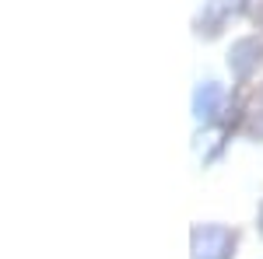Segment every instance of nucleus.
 I'll use <instances>...</instances> for the list:
<instances>
[{"mask_svg": "<svg viewBox=\"0 0 263 259\" xmlns=\"http://www.w3.org/2000/svg\"><path fill=\"white\" fill-rule=\"evenodd\" d=\"M235 231L224 224H197L193 228V259H232L235 256Z\"/></svg>", "mask_w": 263, "mask_h": 259, "instance_id": "f257e3e1", "label": "nucleus"}, {"mask_svg": "<svg viewBox=\"0 0 263 259\" xmlns=\"http://www.w3.org/2000/svg\"><path fill=\"white\" fill-rule=\"evenodd\" d=\"M260 60H263V42L253 39V35L232 42V49H228V70H232L239 81L253 77V70L260 67Z\"/></svg>", "mask_w": 263, "mask_h": 259, "instance_id": "f03ea898", "label": "nucleus"}, {"mask_svg": "<svg viewBox=\"0 0 263 259\" xmlns=\"http://www.w3.org/2000/svg\"><path fill=\"white\" fill-rule=\"evenodd\" d=\"M221 105H224V88L218 81H200L197 91H193V116L200 123H211L218 119Z\"/></svg>", "mask_w": 263, "mask_h": 259, "instance_id": "7ed1b4c3", "label": "nucleus"}, {"mask_svg": "<svg viewBox=\"0 0 263 259\" xmlns=\"http://www.w3.org/2000/svg\"><path fill=\"white\" fill-rule=\"evenodd\" d=\"M246 7V0H207L203 4V14L197 18V32L200 35H218L228 14H239Z\"/></svg>", "mask_w": 263, "mask_h": 259, "instance_id": "20e7f679", "label": "nucleus"}, {"mask_svg": "<svg viewBox=\"0 0 263 259\" xmlns=\"http://www.w3.org/2000/svg\"><path fill=\"white\" fill-rule=\"evenodd\" d=\"M256 25L263 28V0H260V7H256Z\"/></svg>", "mask_w": 263, "mask_h": 259, "instance_id": "39448f33", "label": "nucleus"}, {"mask_svg": "<svg viewBox=\"0 0 263 259\" xmlns=\"http://www.w3.org/2000/svg\"><path fill=\"white\" fill-rule=\"evenodd\" d=\"M256 224H260V235H263V203H260V214H256Z\"/></svg>", "mask_w": 263, "mask_h": 259, "instance_id": "423d86ee", "label": "nucleus"}]
</instances>
